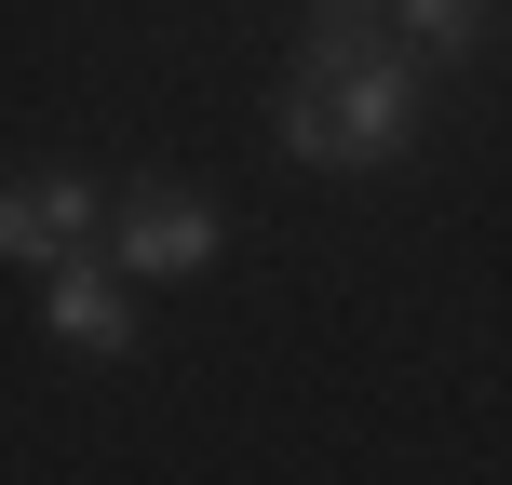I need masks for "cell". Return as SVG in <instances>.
Segmentation results:
<instances>
[{
	"mask_svg": "<svg viewBox=\"0 0 512 485\" xmlns=\"http://www.w3.org/2000/svg\"><path fill=\"white\" fill-rule=\"evenodd\" d=\"M283 149L324 162V176H378L418 149V54H378L364 14H324L310 68L283 81Z\"/></svg>",
	"mask_w": 512,
	"mask_h": 485,
	"instance_id": "obj_1",
	"label": "cell"
},
{
	"mask_svg": "<svg viewBox=\"0 0 512 485\" xmlns=\"http://www.w3.org/2000/svg\"><path fill=\"white\" fill-rule=\"evenodd\" d=\"M54 337H68L81 364H122L135 351V310H122V270H95V256H54Z\"/></svg>",
	"mask_w": 512,
	"mask_h": 485,
	"instance_id": "obj_2",
	"label": "cell"
},
{
	"mask_svg": "<svg viewBox=\"0 0 512 485\" xmlns=\"http://www.w3.org/2000/svg\"><path fill=\"white\" fill-rule=\"evenodd\" d=\"M0 243H14V256H41V270H54V256H81V243H95V189H81V176L14 189V203H0Z\"/></svg>",
	"mask_w": 512,
	"mask_h": 485,
	"instance_id": "obj_3",
	"label": "cell"
},
{
	"mask_svg": "<svg viewBox=\"0 0 512 485\" xmlns=\"http://www.w3.org/2000/svg\"><path fill=\"white\" fill-rule=\"evenodd\" d=\"M203 256H216V216L176 203V189H149V203L122 216V270H203Z\"/></svg>",
	"mask_w": 512,
	"mask_h": 485,
	"instance_id": "obj_4",
	"label": "cell"
},
{
	"mask_svg": "<svg viewBox=\"0 0 512 485\" xmlns=\"http://www.w3.org/2000/svg\"><path fill=\"white\" fill-rule=\"evenodd\" d=\"M486 41V0H405V54H472Z\"/></svg>",
	"mask_w": 512,
	"mask_h": 485,
	"instance_id": "obj_5",
	"label": "cell"
}]
</instances>
